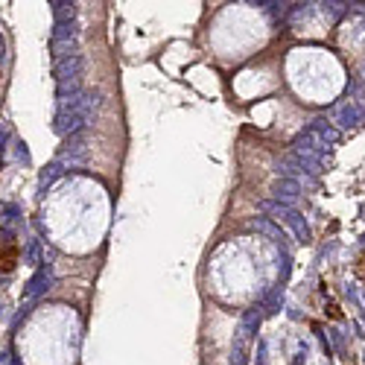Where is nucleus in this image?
<instances>
[{"instance_id": "obj_2", "label": "nucleus", "mask_w": 365, "mask_h": 365, "mask_svg": "<svg viewBox=\"0 0 365 365\" xmlns=\"http://www.w3.org/2000/svg\"><path fill=\"white\" fill-rule=\"evenodd\" d=\"M342 120H345V126H357V123H360V111H357V108H345Z\"/></svg>"}, {"instance_id": "obj_1", "label": "nucleus", "mask_w": 365, "mask_h": 365, "mask_svg": "<svg viewBox=\"0 0 365 365\" xmlns=\"http://www.w3.org/2000/svg\"><path fill=\"white\" fill-rule=\"evenodd\" d=\"M15 263H18V243L9 237H0V272L15 269Z\"/></svg>"}]
</instances>
